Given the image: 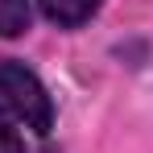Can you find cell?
<instances>
[{
    "instance_id": "277c9868",
    "label": "cell",
    "mask_w": 153,
    "mask_h": 153,
    "mask_svg": "<svg viewBox=\"0 0 153 153\" xmlns=\"http://www.w3.org/2000/svg\"><path fill=\"white\" fill-rule=\"evenodd\" d=\"M0 153H29L25 137H21V124H17V116L4 103H0Z\"/></svg>"
},
{
    "instance_id": "7a4b0ae2",
    "label": "cell",
    "mask_w": 153,
    "mask_h": 153,
    "mask_svg": "<svg viewBox=\"0 0 153 153\" xmlns=\"http://www.w3.org/2000/svg\"><path fill=\"white\" fill-rule=\"evenodd\" d=\"M46 21H54L58 29H79L100 13V0H37Z\"/></svg>"
},
{
    "instance_id": "6da1fadb",
    "label": "cell",
    "mask_w": 153,
    "mask_h": 153,
    "mask_svg": "<svg viewBox=\"0 0 153 153\" xmlns=\"http://www.w3.org/2000/svg\"><path fill=\"white\" fill-rule=\"evenodd\" d=\"M0 100L25 128L42 132V137L54 128V100L46 83L17 58H0Z\"/></svg>"
},
{
    "instance_id": "3957f363",
    "label": "cell",
    "mask_w": 153,
    "mask_h": 153,
    "mask_svg": "<svg viewBox=\"0 0 153 153\" xmlns=\"http://www.w3.org/2000/svg\"><path fill=\"white\" fill-rule=\"evenodd\" d=\"M33 21L29 0H0V37H21Z\"/></svg>"
}]
</instances>
